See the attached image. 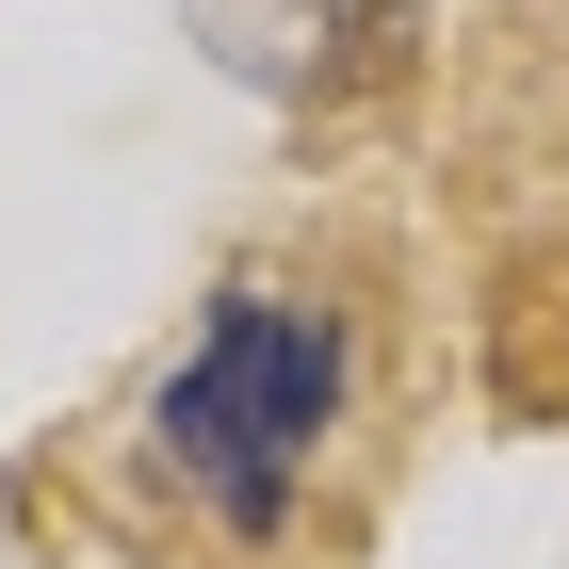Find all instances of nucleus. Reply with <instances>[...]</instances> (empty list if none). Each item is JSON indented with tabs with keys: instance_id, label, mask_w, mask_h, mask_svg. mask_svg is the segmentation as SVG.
I'll return each instance as SVG.
<instances>
[{
	"instance_id": "1",
	"label": "nucleus",
	"mask_w": 569,
	"mask_h": 569,
	"mask_svg": "<svg viewBox=\"0 0 569 569\" xmlns=\"http://www.w3.org/2000/svg\"><path fill=\"white\" fill-rule=\"evenodd\" d=\"M326 407H342V342H326V309L293 293H244L212 309V342L163 375V407H147V439H163V472L212 505L228 537H277L293 521L309 456H326Z\"/></svg>"
}]
</instances>
